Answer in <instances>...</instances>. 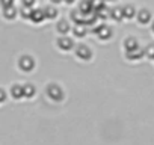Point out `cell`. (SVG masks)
Here are the masks:
<instances>
[{"label":"cell","mask_w":154,"mask_h":145,"mask_svg":"<svg viewBox=\"0 0 154 145\" xmlns=\"http://www.w3.org/2000/svg\"><path fill=\"white\" fill-rule=\"evenodd\" d=\"M148 18H149L148 12H140V15H139V20H140V21H143V23H145Z\"/></svg>","instance_id":"10"},{"label":"cell","mask_w":154,"mask_h":145,"mask_svg":"<svg viewBox=\"0 0 154 145\" xmlns=\"http://www.w3.org/2000/svg\"><path fill=\"white\" fill-rule=\"evenodd\" d=\"M5 98H6L5 92H3V91H0V103H2V101H5Z\"/></svg>","instance_id":"11"},{"label":"cell","mask_w":154,"mask_h":145,"mask_svg":"<svg viewBox=\"0 0 154 145\" xmlns=\"http://www.w3.org/2000/svg\"><path fill=\"white\" fill-rule=\"evenodd\" d=\"M33 65H35V62H33V59L29 57V56H24V57H21V60H20V68L24 69V71H30V69L33 68Z\"/></svg>","instance_id":"2"},{"label":"cell","mask_w":154,"mask_h":145,"mask_svg":"<svg viewBox=\"0 0 154 145\" xmlns=\"http://www.w3.org/2000/svg\"><path fill=\"white\" fill-rule=\"evenodd\" d=\"M59 47L63 48V50H69L72 47V41L68 39V38H62V39H59Z\"/></svg>","instance_id":"4"},{"label":"cell","mask_w":154,"mask_h":145,"mask_svg":"<svg viewBox=\"0 0 154 145\" xmlns=\"http://www.w3.org/2000/svg\"><path fill=\"white\" fill-rule=\"evenodd\" d=\"M12 95H14V98H21L23 97V86H14L12 88Z\"/></svg>","instance_id":"6"},{"label":"cell","mask_w":154,"mask_h":145,"mask_svg":"<svg viewBox=\"0 0 154 145\" xmlns=\"http://www.w3.org/2000/svg\"><path fill=\"white\" fill-rule=\"evenodd\" d=\"M57 29H59V30H60L62 33H66L69 27H68V24H66L65 21H60V23H59V26H57Z\"/></svg>","instance_id":"8"},{"label":"cell","mask_w":154,"mask_h":145,"mask_svg":"<svg viewBox=\"0 0 154 145\" xmlns=\"http://www.w3.org/2000/svg\"><path fill=\"white\" fill-rule=\"evenodd\" d=\"M35 94V88L32 86V85H26V86H23V95H26V97H32Z\"/></svg>","instance_id":"5"},{"label":"cell","mask_w":154,"mask_h":145,"mask_svg":"<svg viewBox=\"0 0 154 145\" xmlns=\"http://www.w3.org/2000/svg\"><path fill=\"white\" fill-rule=\"evenodd\" d=\"M54 15H56V12H54V9H48V17H51V18H53Z\"/></svg>","instance_id":"13"},{"label":"cell","mask_w":154,"mask_h":145,"mask_svg":"<svg viewBox=\"0 0 154 145\" xmlns=\"http://www.w3.org/2000/svg\"><path fill=\"white\" fill-rule=\"evenodd\" d=\"M125 14L127 17H133V9H125Z\"/></svg>","instance_id":"14"},{"label":"cell","mask_w":154,"mask_h":145,"mask_svg":"<svg viewBox=\"0 0 154 145\" xmlns=\"http://www.w3.org/2000/svg\"><path fill=\"white\" fill-rule=\"evenodd\" d=\"M77 56L83 57V59H89L91 57V50L86 45H79L77 47Z\"/></svg>","instance_id":"3"},{"label":"cell","mask_w":154,"mask_h":145,"mask_svg":"<svg viewBox=\"0 0 154 145\" xmlns=\"http://www.w3.org/2000/svg\"><path fill=\"white\" fill-rule=\"evenodd\" d=\"M42 17H44V15H42V11H35V12L32 14V18H33L35 21H39Z\"/></svg>","instance_id":"9"},{"label":"cell","mask_w":154,"mask_h":145,"mask_svg":"<svg viewBox=\"0 0 154 145\" xmlns=\"http://www.w3.org/2000/svg\"><path fill=\"white\" fill-rule=\"evenodd\" d=\"M109 33H110V30H109L107 27H101V29L98 30V35H100V38H109V36H110Z\"/></svg>","instance_id":"7"},{"label":"cell","mask_w":154,"mask_h":145,"mask_svg":"<svg viewBox=\"0 0 154 145\" xmlns=\"http://www.w3.org/2000/svg\"><path fill=\"white\" fill-rule=\"evenodd\" d=\"M75 33H77V36H83L85 35V32H82L80 29H75Z\"/></svg>","instance_id":"12"},{"label":"cell","mask_w":154,"mask_h":145,"mask_svg":"<svg viewBox=\"0 0 154 145\" xmlns=\"http://www.w3.org/2000/svg\"><path fill=\"white\" fill-rule=\"evenodd\" d=\"M47 92H48L50 98H53V100H56V101L62 100V97H63V94H62V89H60L59 86H56V85H51V86H48Z\"/></svg>","instance_id":"1"}]
</instances>
